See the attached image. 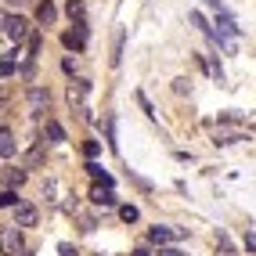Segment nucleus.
Here are the masks:
<instances>
[{
  "mask_svg": "<svg viewBox=\"0 0 256 256\" xmlns=\"http://www.w3.org/2000/svg\"><path fill=\"white\" fill-rule=\"evenodd\" d=\"M0 252H4V256H22V252H26L22 228H14V224L0 228Z\"/></svg>",
  "mask_w": 256,
  "mask_h": 256,
  "instance_id": "f257e3e1",
  "label": "nucleus"
},
{
  "mask_svg": "<svg viewBox=\"0 0 256 256\" xmlns=\"http://www.w3.org/2000/svg\"><path fill=\"white\" fill-rule=\"evenodd\" d=\"M0 29H4V36H8L11 44H18V40L29 36V22L22 18V14H11V18L4 14V26H0Z\"/></svg>",
  "mask_w": 256,
  "mask_h": 256,
  "instance_id": "f03ea898",
  "label": "nucleus"
},
{
  "mask_svg": "<svg viewBox=\"0 0 256 256\" xmlns=\"http://www.w3.org/2000/svg\"><path fill=\"white\" fill-rule=\"evenodd\" d=\"M36 220H40V213L32 202H14V228H32Z\"/></svg>",
  "mask_w": 256,
  "mask_h": 256,
  "instance_id": "7ed1b4c3",
  "label": "nucleus"
},
{
  "mask_svg": "<svg viewBox=\"0 0 256 256\" xmlns=\"http://www.w3.org/2000/svg\"><path fill=\"white\" fill-rule=\"evenodd\" d=\"M62 44L69 47V50H83V44H87V22H76V29L65 32Z\"/></svg>",
  "mask_w": 256,
  "mask_h": 256,
  "instance_id": "20e7f679",
  "label": "nucleus"
},
{
  "mask_svg": "<svg viewBox=\"0 0 256 256\" xmlns=\"http://www.w3.org/2000/svg\"><path fill=\"white\" fill-rule=\"evenodd\" d=\"M54 18H58L54 4H50V0H40V4H36V22H40V26H50Z\"/></svg>",
  "mask_w": 256,
  "mask_h": 256,
  "instance_id": "39448f33",
  "label": "nucleus"
},
{
  "mask_svg": "<svg viewBox=\"0 0 256 256\" xmlns=\"http://www.w3.org/2000/svg\"><path fill=\"white\" fill-rule=\"evenodd\" d=\"M184 231H170V228H152L148 231V238H152V242H156V246H166V242H174V238H180Z\"/></svg>",
  "mask_w": 256,
  "mask_h": 256,
  "instance_id": "423d86ee",
  "label": "nucleus"
},
{
  "mask_svg": "<svg viewBox=\"0 0 256 256\" xmlns=\"http://www.w3.org/2000/svg\"><path fill=\"white\" fill-rule=\"evenodd\" d=\"M11 156H14V134L0 126V159H11Z\"/></svg>",
  "mask_w": 256,
  "mask_h": 256,
  "instance_id": "0eeeda50",
  "label": "nucleus"
},
{
  "mask_svg": "<svg viewBox=\"0 0 256 256\" xmlns=\"http://www.w3.org/2000/svg\"><path fill=\"white\" fill-rule=\"evenodd\" d=\"M94 206H116V192L112 188H94Z\"/></svg>",
  "mask_w": 256,
  "mask_h": 256,
  "instance_id": "6e6552de",
  "label": "nucleus"
},
{
  "mask_svg": "<svg viewBox=\"0 0 256 256\" xmlns=\"http://www.w3.org/2000/svg\"><path fill=\"white\" fill-rule=\"evenodd\" d=\"M87 174L98 180V188H112V177H108V174H105V170H101L98 162H90V166H87Z\"/></svg>",
  "mask_w": 256,
  "mask_h": 256,
  "instance_id": "1a4fd4ad",
  "label": "nucleus"
},
{
  "mask_svg": "<svg viewBox=\"0 0 256 256\" xmlns=\"http://www.w3.org/2000/svg\"><path fill=\"white\" fill-rule=\"evenodd\" d=\"M4 184H8V188L26 184V170H8V174H4Z\"/></svg>",
  "mask_w": 256,
  "mask_h": 256,
  "instance_id": "9d476101",
  "label": "nucleus"
},
{
  "mask_svg": "<svg viewBox=\"0 0 256 256\" xmlns=\"http://www.w3.org/2000/svg\"><path fill=\"white\" fill-rule=\"evenodd\" d=\"M44 130H47V138H50V141H65V130L54 123V119H47V126H44Z\"/></svg>",
  "mask_w": 256,
  "mask_h": 256,
  "instance_id": "9b49d317",
  "label": "nucleus"
},
{
  "mask_svg": "<svg viewBox=\"0 0 256 256\" xmlns=\"http://www.w3.org/2000/svg\"><path fill=\"white\" fill-rule=\"evenodd\" d=\"M29 101H32V108H36V112H40V108H47V90H32V94H29Z\"/></svg>",
  "mask_w": 256,
  "mask_h": 256,
  "instance_id": "f8f14e48",
  "label": "nucleus"
},
{
  "mask_svg": "<svg viewBox=\"0 0 256 256\" xmlns=\"http://www.w3.org/2000/svg\"><path fill=\"white\" fill-rule=\"evenodd\" d=\"M83 14H87V11H83L80 0H69V18H72V22H83Z\"/></svg>",
  "mask_w": 256,
  "mask_h": 256,
  "instance_id": "ddd939ff",
  "label": "nucleus"
},
{
  "mask_svg": "<svg viewBox=\"0 0 256 256\" xmlns=\"http://www.w3.org/2000/svg\"><path fill=\"white\" fill-rule=\"evenodd\" d=\"M14 72V58H0V80H8Z\"/></svg>",
  "mask_w": 256,
  "mask_h": 256,
  "instance_id": "4468645a",
  "label": "nucleus"
},
{
  "mask_svg": "<svg viewBox=\"0 0 256 256\" xmlns=\"http://www.w3.org/2000/svg\"><path fill=\"white\" fill-rule=\"evenodd\" d=\"M40 162H44V148H32L26 156V166H40Z\"/></svg>",
  "mask_w": 256,
  "mask_h": 256,
  "instance_id": "2eb2a0df",
  "label": "nucleus"
},
{
  "mask_svg": "<svg viewBox=\"0 0 256 256\" xmlns=\"http://www.w3.org/2000/svg\"><path fill=\"white\" fill-rule=\"evenodd\" d=\"M119 216H123L126 224H134V220H138L141 213H138V206H123V210H119Z\"/></svg>",
  "mask_w": 256,
  "mask_h": 256,
  "instance_id": "dca6fc26",
  "label": "nucleus"
},
{
  "mask_svg": "<svg viewBox=\"0 0 256 256\" xmlns=\"http://www.w3.org/2000/svg\"><path fill=\"white\" fill-rule=\"evenodd\" d=\"M44 195H47V202H54V195H58V180H47V184H44Z\"/></svg>",
  "mask_w": 256,
  "mask_h": 256,
  "instance_id": "f3484780",
  "label": "nucleus"
},
{
  "mask_svg": "<svg viewBox=\"0 0 256 256\" xmlns=\"http://www.w3.org/2000/svg\"><path fill=\"white\" fill-rule=\"evenodd\" d=\"M14 202H18V198H14V192H0V210H8V206H14Z\"/></svg>",
  "mask_w": 256,
  "mask_h": 256,
  "instance_id": "a211bd4d",
  "label": "nucleus"
},
{
  "mask_svg": "<svg viewBox=\"0 0 256 256\" xmlns=\"http://www.w3.org/2000/svg\"><path fill=\"white\" fill-rule=\"evenodd\" d=\"M83 152H87V159H94L98 152H101V144H98V141H87V144H83Z\"/></svg>",
  "mask_w": 256,
  "mask_h": 256,
  "instance_id": "6ab92c4d",
  "label": "nucleus"
},
{
  "mask_svg": "<svg viewBox=\"0 0 256 256\" xmlns=\"http://www.w3.org/2000/svg\"><path fill=\"white\" fill-rule=\"evenodd\" d=\"M174 90H177V94H188V90H192V83H188V80H177Z\"/></svg>",
  "mask_w": 256,
  "mask_h": 256,
  "instance_id": "aec40b11",
  "label": "nucleus"
},
{
  "mask_svg": "<svg viewBox=\"0 0 256 256\" xmlns=\"http://www.w3.org/2000/svg\"><path fill=\"white\" fill-rule=\"evenodd\" d=\"M58 252H62V256H80V249H76V246H58Z\"/></svg>",
  "mask_w": 256,
  "mask_h": 256,
  "instance_id": "412c9836",
  "label": "nucleus"
},
{
  "mask_svg": "<svg viewBox=\"0 0 256 256\" xmlns=\"http://www.w3.org/2000/svg\"><path fill=\"white\" fill-rule=\"evenodd\" d=\"M8 4H11V8H29L32 0H8Z\"/></svg>",
  "mask_w": 256,
  "mask_h": 256,
  "instance_id": "4be33fe9",
  "label": "nucleus"
},
{
  "mask_svg": "<svg viewBox=\"0 0 256 256\" xmlns=\"http://www.w3.org/2000/svg\"><path fill=\"white\" fill-rule=\"evenodd\" d=\"M159 256H184V252H180V249H162Z\"/></svg>",
  "mask_w": 256,
  "mask_h": 256,
  "instance_id": "5701e85b",
  "label": "nucleus"
},
{
  "mask_svg": "<svg viewBox=\"0 0 256 256\" xmlns=\"http://www.w3.org/2000/svg\"><path fill=\"white\" fill-rule=\"evenodd\" d=\"M134 256H148V249H134Z\"/></svg>",
  "mask_w": 256,
  "mask_h": 256,
  "instance_id": "b1692460",
  "label": "nucleus"
},
{
  "mask_svg": "<svg viewBox=\"0 0 256 256\" xmlns=\"http://www.w3.org/2000/svg\"><path fill=\"white\" fill-rule=\"evenodd\" d=\"M0 26H4V11H0Z\"/></svg>",
  "mask_w": 256,
  "mask_h": 256,
  "instance_id": "393cba45",
  "label": "nucleus"
},
{
  "mask_svg": "<svg viewBox=\"0 0 256 256\" xmlns=\"http://www.w3.org/2000/svg\"><path fill=\"white\" fill-rule=\"evenodd\" d=\"M22 256H29V252H22Z\"/></svg>",
  "mask_w": 256,
  "mask_h": 256,
  "instance_id": "a878e982",
  "label": "nucleus"
}]
</instances>
